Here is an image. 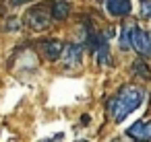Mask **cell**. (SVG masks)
<instances>
[{
    "mask_svg": "<svg viewBox=\"0 0 151 142\" xmlns=\"http://www.w3.org/2000/svg\"><path fill=\"white\" fill-rule=\"evenodd\" d=\"M27 25L33 29V31H44L48 29L50 25V15L44 6H33L29 13H27Z\"/></svg>",
    "mask_w": 151,
    "mask_h": 142,
    "instance_id": "3957f363",
    "label": "cell"
},
{
    "mask_svg": "<svg viewBox=\"0 0 151 142\" xmlns=\"http://www.w3.org/2000/svg\"><path fill=\"white\" fill-rule=\"evenodd\" d=\"M68 11H70L68 2H64V0H56L54 6H52V17L58 19V21H62V19L68 17Z\"/></svg>",
    "mask_w": 151,
    "mask_h": 142,
    "instance_id": "ba28073f",
    "label": "cell"
},
{
    "mask_svg": "<svg viewBox=\"0 0 151 142\" xmlns=\"http://www.w3.org/2000/svg\"><path fill=\"white\" fill-rule=\"evenodd\" d=\"M126 134L132 140H151V121H134Z\"/></svg>",
    "mask_w": 151,
    "mask_h": 142,
    "instance_id": "8992f818",
    "label": "cell"
},
{
    "mask_svg": "<svg viewBox=\"0 0 151 142\" xmlns=\"http://www.w3.org/2000/svg\"><path fill=\"white\" fill-rule=\"evenodd\" d=\"M141 17L151 19V0H141Z\"/></svg>",
    "mask_w": 151,
    "mask_h": 142,
    "instance_id": "9c48e42d",
    "label": "cell"
},
{
    "mask_svg": "<svg viewBox=\"0 0 151 142\" xmlns=\"http://www.w3.org/2000/svg\"><path fill=\"white\" fill-rule=\"evenodd\" d=\"M62 62H64V68L68 70H75L83 64V48L81 45H66L62 50Z\"/></svg>",
    "mask_w": 151,
    "mask_h": 142,
    "instance_id": "277c9868",
    "label": "cell"
},
{
    "mask_svg": "<svg viewBox=\"0 0 151 142\" xmlns=\"http://www.w3.org/2000/svg\"><path fill=\"white\" fill-rule=\"evenodd\" d=\"M145 68H147V66H145L143 62H134V72H141V74H143V76L147 78V76H149V72H147Z\"/></svg>",
    "mask_w": 151,
    "mask_h": 142,
    "instance_id": "30bf717a",
    "label": "cell"
},
{
    "mask_svg": "<svg viewBox=\"0 0 151 142\" xmlns=\"http://www.w3.org/2000/svg\"><path fill=\"white\" fill-rule=\"evenodd\" d=\"M126 35H128V48H132L141 56H151V35L147 31L130 25L126 27Z\"/></svg>",
    "mask_w": 151,
    "mask_h": 142,
    "instance_id": "7a4b0ae2",
    "label": "cell"
},
{
    "mask_svg": "<svg viewBox=\"0 0 151 142\" xmlns=\"http://www.w3.org/2000/svg\"><path fill=\"white\" fill-rule=\"evenodd\" d=\"M145 99V91L141 87H134V84H128V87H122L108 103V109L114 117V121H124L132 111H137L141 107Z\"/></svg>",
    "mask_w": 151,
    "mask_h": 142,
    "instance_id": "6da1fadb",
    "label": "cell"
},
{
    "mask_svg": "<svg viewBox=\"0 0 151 142\" xmlns=\"http://www.w3.org/2000/svg\"><path fill=\"white\" fill-rule=\"evenodd\" d=\"M106 9L112 17H126L132 11L130 0H106Z\"/></svg>",
    "mask_w": 151,
    "mask_h": 142,
    "instance_id": "5b68a950",
    "label": "cell"
},
{
    "mask_svg": "<svg viewBox=\"0 0 151 142\" xmlns=\"http://www.w3.org/2000/svg\"><path fill=\"white\" fill-rule=\"evenodd\" d=\"M40 50H42L44 58H48V60H58V58L62 56L64 45H62L60 41H42V43H40Z\"/></svg>",
    "mask_w": 151,
    "mask_h": 142,
    "instance_id": "52a82bcc",
    "label": "cell"
}]
</instances>
